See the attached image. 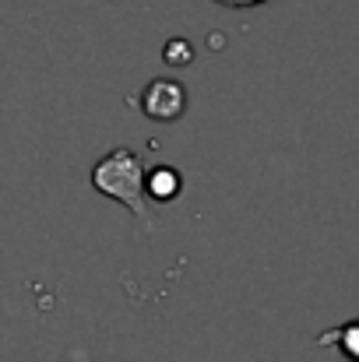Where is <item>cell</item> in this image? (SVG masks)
<instances>
[{
	"mask_svg": "<svg viewBox=\"0 0 359 362\" xmlns=\"http://www.w3.org/2000/svg\"><path fill=\"white\" fill-rule=\"evenodd\" d=\"M92 187L103 197L120 201L144 233H152V215H148V201H144V162L137 151L130 148H113L110 155H103L92 165Z\"/></svg>",
	"mask_w": 359,
	"mask_h": 362,
	"instance_id": "cell-1",
	"label": "cell"
},
{
	"mask_svg": "<svg viewBox=\"0 0 359 362\" xmlns=\"http://www.w3.org/2000/svg\"><path fill=\"white\" fill-rule=\"evenodd\" d=\"M137 110L155 123H173L183 117L187 110V88L176 78H155L141 88L137 95Z\"/></svg>",
	"mask_w": 359,
	"mask_h": 362,
	"instance_id": "cell-2",
	"label": "cell"
},
{
	"mask_svg": "<svg viewBox=\"0 0 359 362\" xmlns=\"http://www.w3.org/2000/svg\"><path fill=\"white\" fill-rule=\"evenodd\" d=\"M183 194V176L173 169V165H155V169H144V201H159V204H169Z\"/></svg>",
	"mask_w": 359,
	"mask_h": 362,
	"instance_id": "cell-3",
	"label": "cell"
},
{
	"mask_svg": "<svg viewBox=\"0 0 359 362\" xmlns=\"http://www.w3.org/2000/svg\"><path fill=\"white\" fill-rule=\"evenodd\" d=\"M314 345L317 349H338L346 356V362H359V320H349V324H342L328 334H317Z\"/></svg>",
	"mask_w": 359,
	"mask_h": 362,
	"instance_id": "cell-4",
	"label": "cell"
},
{
	"mask_svg": "<svg viewBox=\"0 0 359 362\" xmlns=\"http://www.w3.org/2000/svg\"><path fill=\"white\" fill-rule=\"evenodd\" d=\"M166 64L169 67H187L190 60H194V46L187 42V39H169V46H166Z\"/></svg>",
	"mask_w": 359,
	"mask_h": 362,
	"instance_id": "cell-5",
	"label": "cell"
},
{
	"mask_svg": "<svg viewBox=\"0 0 359 362\" xmlns=\"http://www.w3.org/2000/svg\"><path fill=\"white\" fill-rule=\"evenodd\" d=\"M212 4L229 7V11H246V7H261V4H268V0H212Z\"/></svg>",
	"mask_w": 359,
	"mask_h": 362,
	"instance_id": "cell-6",
	"label": "cell"
}]
</instances>
